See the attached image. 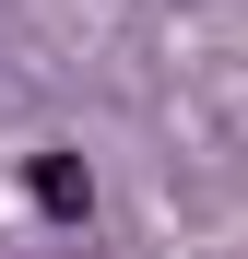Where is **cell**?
<instances>
[{
    "label": "cell",
    "mask_w": 248,
    "mask_h": 259,
    "mask_svg": "<svg viewBox=\"0 0 248 259\" xmlns=\"http://www.w3.org/2000/svg\"><path fill=\"white\" fill-rule=\"evenodd\" d=\"M24 200L48 212V224H83V212H95V177H83V153H36V165H24Z\"/></svg>",
    "instance_id": "cell-1"
}]
</instances>
